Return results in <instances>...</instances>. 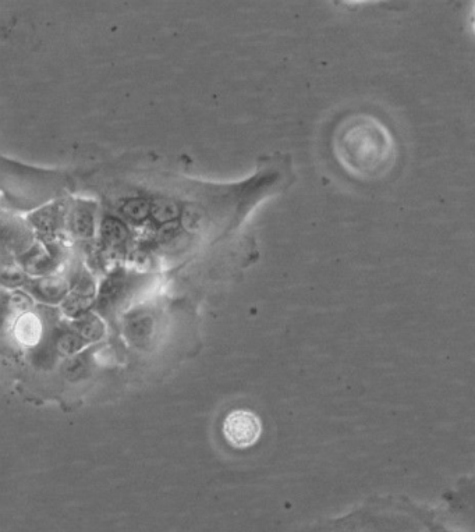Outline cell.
Segmentation results:
<instances>
[{
	"label": "cell",
	"instance_id": "6da1fadb",
	"mask_svg": "<svg viewBox=\"0 0 475 532\" xmlns=\"http://www.w3.org/2000/svg\"><path fill=\"white\" fill-rule=\"evenodd\" d=\"M333 145L339 163L358 179L384 176L395 163V138L372 116H350L340 124Z\"/></svg>",
	"mask_w": 475,
	"mask_h": 532
},
{
	"label": "cell",
	"instance_id": "7a4b0ae2",
	"mask_svg": "<svg viewBox=\"0 0 475 532\" xmlns=\"http://www.w3.org/2000/svg\"><path fill=\"white\" fill-rule=\"evenodd\" d=\"M222 431L230 446L236 449H248L260 441L262 424L253 411L233 410L225 417Z\"/></svg>",
	"mask_w": 475,
	"mask_h": 532
},
{
	"label": "cell",
	"instance_id": "3957f363",
	"mask_svg": "<svg viewBox=\"0 0 475 532\" xmlns=\"http://www.w3.org/2000/svg\"><path fill=\"white\" fill-rule=\"evenodd\" d=\"M42 325L40 319L33 314H24L17 319L14 326V335L20 343L34 346L41 339Z\"/></svg>",
	"mask_w": 475,
	"mask_h": 532
},
{
	"label": "cell",
	"instance_id": "277c9868",
	"mask_svg": "<svg viewBox=\"0 0 475 532\" xmlns=\"http://www.w3.org/2000/svg\"><path fill=\"white\" fill-rule=\"evenodd\" d=\"M151 215L158 223L168 225L179 218L180 208L176 201L169 200V198H158L151 204Z\"/></svg>",
	"mask_w": 475,
	"mask_h": 532
},
{
	"label": "cell",
	"instance_id": "5b68a950",
	"mask_svg": "<svg viewBox=\"0 0 475 532\" xmlns=\"http://www.w3.org/2000/svg\"><path fill=\"white\" fill-rule=\"evenodd\" d=\"M94 215L90 208L85 205H80L74 209L72 216H70V226L77 236L90 237L94 233Z\"/></svg>",
	"mask_w": 475,
	"mask_h": 532
},
{
	"label": "cell",
	"instance_id": "8992f818",
	"mask_svg": "<svg viewBox=\"0 0 475 532\" xmlns=\"http://www.w3.org/2000/svg\"><path fill=\"white\" fill-rule=\"evenodd\" d=\"M101 233L106 243L112 244V246L122 244L123 241L127 239V236H129L126 226L118 221V219L113 218H106L105 221L102 222Z\"/></svg>",
	"mask_w": 475,
	"mask_h": 532
},
{
	"label": "cell",
	"instance_id": "52a82bcc",
	"mask_svg": "<svg viewBox=\"0 0 475 532\" xmlns=\"http://www.w3.org/2000/svg\"><path fill=\"white\" fill-rule=\"evenodd\" d=\"M122 212L131 222H144L151 214V204L143 198L124 202Z\"/></svg>",
	"mask_w": 475,
	"mask_h": 532
},
{
	"label": "cell",
	"instance_id": "ba28073f",
	"mask_svg": "<svg viewBox=\"0 0 475 532\" xmlns=\"http://www.w3.org/2000/svg\"><path fill=\"white\" fill-rule=\"evenodd\" d=\"M60 215H62V211H59L58 207L42 209V211L33 216V223L41 232L51 233L58 228L59 222L62 221Z\"/></svg>",
	"mask_w": 475,
	"mask_h": 532
},
{
	"label": "cell",
	"instance_id": "9c48e42d",
	"mask_svg": "<svg viewBox=\"0 0 475 532\" xmlns=\"http://www.w3.org/2000/svg\"><path fill=\"white\" fill-rule=\"evenodd\" d=\"M205 223L204 211L197 205H189L184 209L182 215V225L187 232L197 233L200 232L202 226Z\"/></svg>",
	"mask_w": 475,
	"mask_h": 532
},
{
	"label": "cell",
	"instance_id": "30bf717a",
	"mask_svg": "<svg viewBox=\"0 0 475 532\" xmlns=\"http://www.w3.org/2000/svg\"><path fill=\"white\" fill-rule=\"evenodd\" d=\"M159 239L162 241H169L172 237H175L179 233V225L177 223H168V225H163V228L159 230Z\"/></svg>",
	"mask_w": 475,
	"mask_h": 532
}]
</instances>
